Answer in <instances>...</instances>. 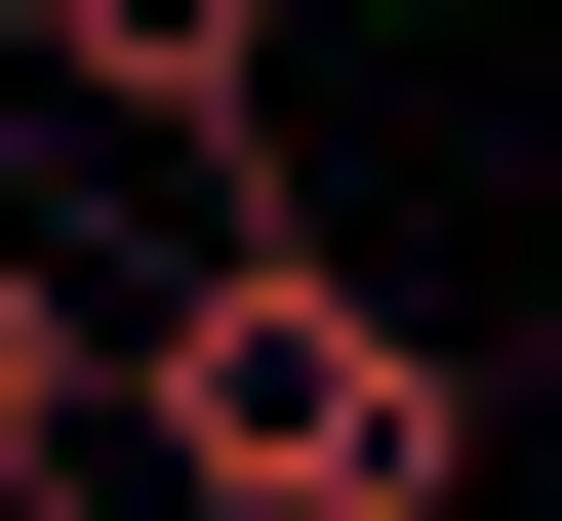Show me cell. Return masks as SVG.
Masks as SVG:
<instances>
[{"label":"cell","mask_w":562,"mask_h":521,"mask_svg":"<svg viewBox=\"0 0 562 521\" xmlns=\"http://www.w3.org/2000/svg\"><path fill=\"white\" fill-rule=\"evenodd\" d=\"M81 121H161V161H241V81H281V0H0Z\"/></svg>","instance_id":"7a4b0ae2"},{"label":"cell","mask_w":562,"mask_h":521,"mask_svg":"<svg viewBox=\"0 0 562 521\" xmlns=\"http://www.w3.org/2000/svg\"><path fill=\"white\" fill-rule=\"evenodd\" d=\"M81 401H121V361H81V281L0 241V482H41V441H81Z\"/></svg>","instance_id":"3957f363"},{"label":"cell","mask_w":562,"mask_h":521,"mask_svg":"<svg viewBox=\"0 0 562 521\" xmlns=\"http://www.w3.org/2000/svg\"><path fill=\"white\" fill-rule=\"evenodd\" d=\"M121 441H161V482H241V521H442V482H482V361L241 201V241L121 321Z\"/></svg>","instance_id":"6da1fadb"},{"label":"cell","mask_w":562,"mask_h":521,"mask_svg":"<svg viewBox=\"0 0 562 521\" xmlns=\"http://www.w3.org/2000/svg\"><path fill=\"white\" fill-rule=\"evenodd\" d=\"M81 521H241V482H81Z\"/></svg>","instance_id":"277c9868"},{"label":"cell","mask_w":562,"mask_h":521,"mask_svg":"<svg viewBox=\"0 0 562 521\" xmlns=\"http://www.w3.org/2000/svg\"><path fill=\"white\" fill-rule=\"evenodd\" d=\"M0 521H41V482H0Z\"/></svg>","instance_id":"5b68a950"}]
</instances>
